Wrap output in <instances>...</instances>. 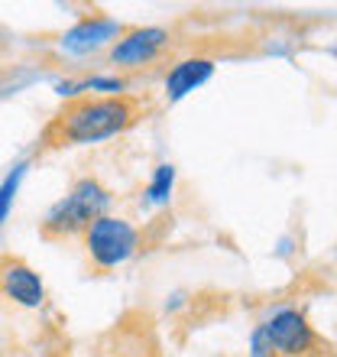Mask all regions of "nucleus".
<instances>
[{
  "label": "nucleus",
  "mask_w": 337,
  "mask_h": 357,
  "mask_svg": "<svg viewBox=\"0 0 337 357\" xmlns=\"http://www.w3.org/2000/svg\"><path fill=\"white\" fill-rule=\"evenodd\" d=\"M136 101L127 94L120 98H75L58 114L46 130L49 146H72V143L107 140L113 133L127 130L136 121Z\"/></svg>",
  "instance_id": "1"
},
{
  "label": "nucleus",
  "mask_w": 337,
  "mask_h": 357,
  "mask_svg": "<svg viewBox=\"0 0 337 357\" xmlns=\"http://www.w3.org/2000/svg\"><path fill=\"white\" fill-rule=\"evenodd\" d=\"M107 205H111V195H107V188L97 178H78L75 185H72V192L46 215L42 234L46 237L78 234V231H84V227L91 225L94 218L107 215Z\"/></svg>",
  "instance_id": "2"
},
{
  "label": "nucleus",
  "mask_w": 337,
  "mask_h": 357,
  "mask_svg": "<svg viewBox=\"0 0 337 357\" xmlns=\"http://www.w3.org/2000/svg\"><path fill=\"white\" fill-rule=\"evenodd\" d=\"M84 247H88V257L94 260L97 270H113V266L127 264L136 254L140 234H136V227L130 221L101 215L84 227Z\"/></svg>",
  "instance_id": "3"
},
{
  "label": "nucleus",
  "mask_w": 337,
  "mask_h": 357,
  "mask_svg": "<svg viewBox=\"0 0 337 357\" xmlns=\"http://www.w3.org/2000/svg\"><path fill=\"white\" fill-rule=\"evenodd\" d=\"M260 335L266 338L272 354L282 357H301L315 348V331L299 309H276L262 321Z\"/></svg>",
  "instance_id": "4"
},
{
  "label": "nucleus",
  "mask_w": 337,
  "mask_h": 357,
  "mask_svg": "<svg viewBox=\"0 0 337 357\" xmlns=\"http://www.w3.org/2000/svg\"><path fill=\"white\" fill-rule=\"evenodd\" d=\"M0 296L23 309H39L46 302V286L33 266L7 257V260H0Z\"/></svg>",
  "instance_id": "5"
},
{
  "label": "nucleus",
  "mask_w": 337,
  "mask_h": 357,
  "mask_svg": "<svg viewBox=\"0 0 337 357\" xmlns=\"http://www.w3.org/2000/svg\"><path fill=\"white\" fill-rule=\"evenodd\" d=\"M168 43V33L159 26H143V29H130V33H120V39L111 46V62L117 66H143V62H152V59L162 52V46Z\"/></svg>",
  "instance_id": "6"
},
{
  "label": "nucleus",
  "mask_w": 337,
  "mask_h": 357,
  "mask_svg": "<svg viewBox=\"0 0 337 357\" xmlns=\"http://www.w3.org/2000/svg\"><path fill=\"white\" fill-rule=\"evenodd\" d=\"M123 33V26L117 20H107V17H84L72 33H65L62 46L68 52H91V49L104 46V43H117V36Z\"/></svg>",
  "instance_id": "7"
},
{
  "label": "nucleus",
  "mask_w": 337,
  "mask_h": 357,
  "mask_svg": "<svg viewBox=\"0 0 337 357\" xmlns=\"http://www.w3.org/2000/svg\"><path fill=\"white\" fill-rule=\"evenodd\" d=\"M211 75H214V62L211 59H185V62L172 66V72L166 75V98L178 101V98L191 94L195 88H201Z\"/></svg>",
  "instance_id": "8"
},
{
  "label": "nucleus",
  "mask_w": 337,
  "mask_h": 357,
  "mask_svg": "<svg viewBox=\"0 0 337 357\" xmlns=\"http://www.w3.org/2000/svg\"><path fill=\"white\" fill-rule=\"evenodd\" d=\"M172 185H175V169H172L168 162H162L159 169H156V176H152L150 188H146V202H150V205L166 202L168 192H172Z\"/></svg>",
  "instance_id": "9"
},
{
  "label": "nucleus",
  "mask_w": 337,
  "mask_h": 357,
  "mask_svg": "<svg viewBox=\"0 0 337 357\" xmlns=\"http://www.w3.org/2000/svg\"><path fill=\"white\" fill-rule=\"evenodd\" d=\"M19 178H23V166H17V172H10V176L3 178V185H0V225H3L10 215V205H13V198H17Z\"/></svg>",
  "instance_id": "10"
},
{
  "label": "nucleus",
  "mask_w": 337,
  "mask_h": 357,
  "mask_svg": "<svg viewBox=\"0 0 337 357\" xmlns=\"http://www.w3.org/2000/svg\"><path fill=\"white\" fill-rule=\"evenodd\" d=\"M253 357H272V351H269V344H266V338L260 335V328L253 335Z\"/></svg>",
  "instance_id": "11"
}]
</instances>
